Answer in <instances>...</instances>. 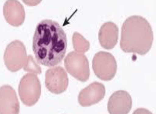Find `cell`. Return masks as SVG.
I'll return each instance as SVG.
<instances>
[{
    "label": "cell",
    "instance_id": "7",
    "mask_svg": "<svg viewBox=\"0 0 156 114\" xmlns=\"http://www.w3.org/2000/svg\"><path fill=\"white\" fill-rule=\"evenodd\" d=\"M69 84L68 76L62 67H55L46 71L45 86L53 94L58 95L63 93L67 89Z\"/></svg>",
    "mask_w": 156,
    "mask_h": 114
},
{
    "label": "cell",
    "instance_id": "6",
    "mask_svg": "<svg viewBox=\"0 0 156 114\" xmlns=\"http://www.w3.org/2000/svg\"><path fill=\"white\" fill-rule=\"evenodd\" d=\"M5 65L9 71L15 72L27 63V54L25 46L20 41L14 40L8 45L4 56Z\"/></svg>",
    "mask_w": 156,
    "mask_h": 114
},
{
    "label": "cell",
    "instance_id": "13",
    "mask_svg": "<svg viewBox=\"0 0 156 114\" xmlns=\"http://www.w3.org/2000/svg\"><path fill=\"white\" fill-rule=\"evenodd\" d=\"M73 40L75 51L84 54L89 50L90 47L89 41L80 33H75Z\"/></svg>",
    "mask_w": 156,
    "mask_h": 114
},
{
    "label": "cell",
    "instance_id": "2",
    "mask_svg": "<svg viewBox=\"0 0 156 114\" xmlns=\"http://www.w3.org/2000/svg\"><path fill=\"white\" fill-rule=\"evenodd\" d=\"M153 40L152 27L145 18L132 16L123 23L120 45L125 52L145 55L151 49Z\"/></svg>",
    "mask_w": 156,
    "mask_h": 114
},
{
    "label": "cell",
    "instance_id": "8",
    "mask_svg": "<svg viewBox=\"0 0 156 114\" xmlns=\"http://www.w3.org/2000/svg\"><path fill=\"white\" fill-rule=\"evenodd\" d=\"M105 85L101 83L94 82L80 92L78 101L82 107H89L100 102L105 97Z\"/></svg>",
    "mask_w": 156,
    "mask_h": 114
},
{
    "label": "cell",
    "instance_id": "9",
    "mask_svg": "<svg viewBox=\"0 0 156 114\" xmlns=\"http://www.w3.org/2000/svg\"><path fill=\"white\" fill-rule=\"evenodd\" d=\"M132 100L130 95L124 90H119L111 95L108 100V112L112 114H127L130 111Z\"/></svg>",
    "mask_w": 156,
    "mask_h": 114
},
{
    "label": "cell",
    "instance_id": "1",
    "mask_svg": "<svg viewBox=\"0 0 156 114\" xmlns=\"http://www.w3.org/2000/svg\"><path fill=\"white\" fill-rule=\"evenodd\" d=\"M67 38L58 22L50 19L41 21L36 28L33 50L39 64L48 67L57 65L66 53Z\"/></svg>",
    "mask_w": 156,
    "mask_h": 114
},
{
    "label": "cell",
    "instance_id": "4",
    "mask_svg": "<svg viewBox=\"0 0 156 114\" xmlns=\"http://www.w3.org/2000/svg\"><path fill=\"white\" fill-rule=\"evenodd\" d=\"M92 68L99 78L103 81H110L114 78L116 73V61L112 54L100 51L94 57Z\"/></svg>",
    "mask_w": 156,
    "mask_h": 114
},
{
    "label": "cell",
    "instance_id": "11",
    "mask_svg": "<svg viewBox=\"0 0 156 114\" xmlns=\"http://www.w3.org/2000/svg\"><path fill=\"white\" fill-rule=\"evenodd\" d=\"M119 29L115 23L108 22L101 27L98 33V40L101 46L107 50L114 48L118 43Z\"/></svg>",
    "mask_w": 156,
    "mask_h": 114
},
{
    "label": "cell",
    "instance_id": "3",
    "mask_svg": "<svg viewBox=\"0 0 156 114\" xmlns=\"http://www.w3.org/2000/svg\"><path fill=\"white\" fill-rule=\"evenodd\" d=\"M41 93V84L36 74L28 73L23 76L19 86V96L23 104L29 107L34 105Z\"/></svg>",
    "mask_w": 156,
    "mask_h": 114
},
{
    "label": "cell",
    "instance_id": "10",
    "mask_svg": "<svg viewBox=\"0 0 156 114\" xmlns=\"http://www.w3.org/2000/svg\"><path fill=\"white\" fill-rule=\"evenodd\" d=\"M20 103L15 90L10 85L1 88V114H18Z\"/></svg>",
    "mask_w": 156,
    "mask_h": 114
},
{
    "label": "cell",
    "instance_id": "12",
    "mask_svg": "<svg viewBox=\"0 0 156 114\" xmlns=\"http://www.w3.org/2000/svg\"><path fill=\"white\" fill-rule=\"evenodd\" d=\"M16 8H14V5H12L13 8H9L6 4L4 5V12L5 19L7 22L10 24L12 19L11 24H10L15 26V19H20L23 21L25 19V11L24 8L19 2Z\"/></svg>",
    "mask_w": 156,
    "mask_h": 114
},
{
    "label": "cell",
    "instance_id": "5",
    "mask_svg": "<svg viewBox=\"0 0 156 114\" xmlns=\"http://www.w3.org/2000/svg\"><path fill=\"white\" fill-rule=\"evenodd\" d=\"M64 64L67 72L75 79L84 82L89 79V62L83 53L76 51L69 53L65 58Z\"/></svg>",
    "mask_w": 156,
    "mask_h": 114
}]
</instances>
